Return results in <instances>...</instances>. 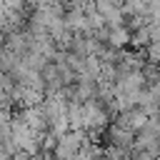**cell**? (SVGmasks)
Masks as SVG:
<instances>
[{"label": "cell", "mask_w": 160, "mask_h": 160, "mask_svg": "<svg viewBox=\"0 0 160 160\" xmlns=\"http://www.w3.org/2000/svg\"><path fill=\"white\" fill-rule=\"evenodd\" d=\"M110 48L115 50H122L125 45H130V30L122 25V28H110L108 30V40H105Z\"/></svg>", "instance_id": "cell-1"}]
</instances>
